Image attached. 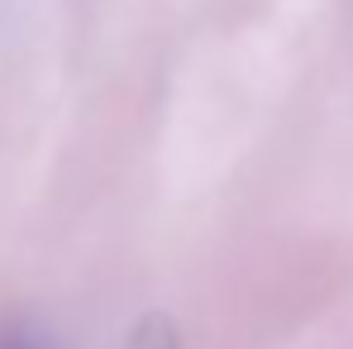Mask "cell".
I'll list each match as a JSON object with an SVG mask.
<instances>
[{"label": "cell", "instance_id": "obj_1", "mask_svg": "<svg viewBox=\"0 0 353 349\" xmlns=\"http://www.w3.org/2000/svg\"><path fill=\"white\" fill-rule=\"evenodd\" d=\"M119 349H181V335H176V326L168 316H143V321L124 335Z\"/></svg>", "mask_w": 353, "mask_h": 349}, {"label": "cell", "instance_id": "obj_2", "mask_svg": "<svg viewBox=\"0 0 353 349\" xmlns=\"http://www.w3.org/2000/svg\"><path fill=\"white\" fill-rule=\"evenodd\" d=\"M0 349H48V340H43L39 330L10 326V330H0Z\"/></svg>", "mask_w": 353, "mask_h": 349}]
</instances>
